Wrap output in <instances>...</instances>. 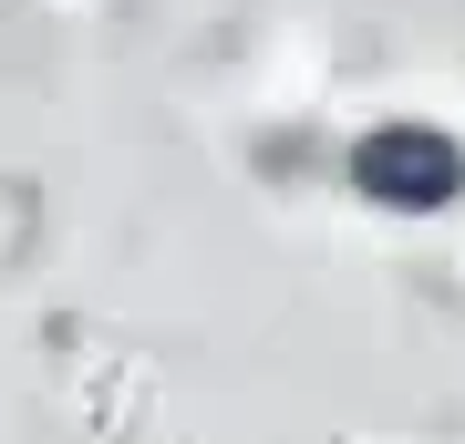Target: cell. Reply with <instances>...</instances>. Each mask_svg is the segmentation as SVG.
Masks as SVG:
<instances>
[{"instance_id":"obj_1","label":"cell","mask_w":465,"mask_h":444,"mask_svg":"<svg viewBox=\"0 0 465 444\" xmlns=\"http://www.w3.org/2000/svg\"><path fill=\"white\" fill-rule=\"evenodd\" d=\"M351 176H362L382 207H445L455 186H465V155H455L434 124H382V134H362Z\"/></svg>"}]
</instances>
